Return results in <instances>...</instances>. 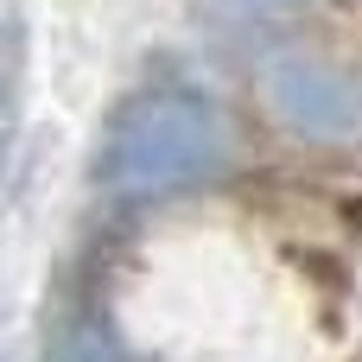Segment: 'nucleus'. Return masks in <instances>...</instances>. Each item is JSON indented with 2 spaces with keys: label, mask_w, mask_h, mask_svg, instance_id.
Returning a JSON list of instances; mask_svg holds the SVG:
<instances>
[{
  "label": "nucleus",
  "mask_w": 362,
  "mask_h": 362,
  "mask_svg": "<svg viewBox=\"0 0 362 362\" xmlns=\"http://www.w3.org/2000/svg\"><path fill=\"white\" fill-rule=\"evenodd\" d=\"M248 6H293V0H248Z\"/></svg>",
  "instance_id": "7ed1b4c3"
},
{
  "label": "nucleus",
  "mask_w": 362,
  "mask_h": 362,
  "mask_svg": "<svg viewBox=\"0 0 362 362\" xmlns=\"http://www.w3.org/2000/svg\"><path fill=\"white\" fill-rule=\"evenodd\" d=\"M223 159H229V140L204 95H146L115 115L95 178L115 191H185L216 178Z\"/></svg>",
  "instance_id": "f257e3e1"
},
{
  "label": "nucleus",
  "mask_w": 362,
  "mask_h": 362,
  "mask_svg": "<svg viewBox=\"0 0 362 362\" xmlns=\"http://www.w3.org/2000/svg\"><path fill=\"white\" fill-rule=\"evenodd\" d=\"M267 102L280 121H293L299 134H318V140L362 127V83L318 57H280L267 70Z\"/></svg>",
  "instance_id": "f03ea898"
}]
</instances>
